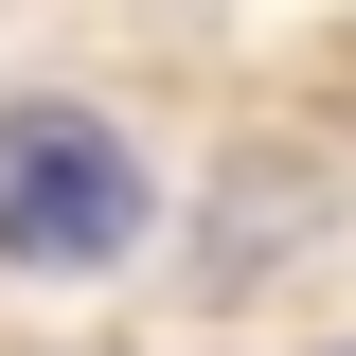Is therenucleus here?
<instances>
[{
	"instance_id": "obj_1",
	"label": "nucleus",
	"mask_w": 356,
	"mask_h": 356,
	"mask_svg": "<svg viewBox=\"0 0 356 356\" xmlns=\"http://www.w3.org/2000/svg\"><path fill=\"white\" fill-rule=\"evenodd\" d=\"M143 250V161L89 107H0V267H107Z\"/></svg>"
}]
</instances>
